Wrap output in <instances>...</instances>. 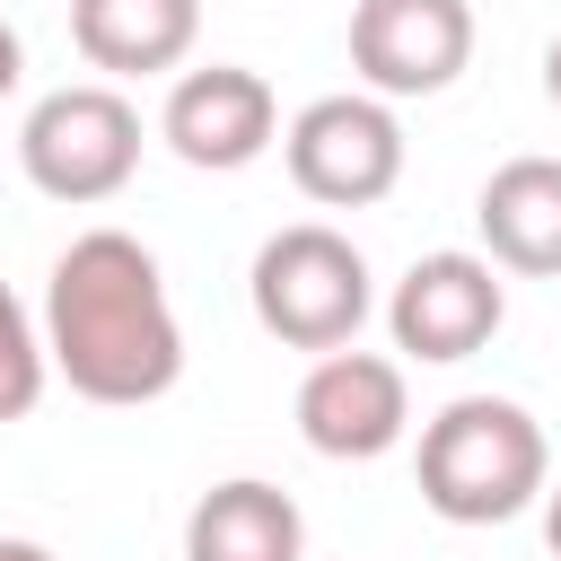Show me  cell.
<instances>
[{
	"label": "cell",
	"instance_id": "cell-1",
	"mask_svg": "<svg viewBox=\"0 0 561 561\" xmlns=\"http://www.w3.org/2000/svg\"><path fill=\"white\" fill-rule=\"evenodd\" d=\"M44 351L53 377L105 412H140L184 377V324L158 254L131 228H88L44 272Z\"/></svg>",
	"mask_w": 561,
	"mask_h": 561
},
{
	"label": "cell",
	"instance_id": "cell-2",
	"mask_svg": "<svg viewBox=\"0 0 561 561\" xmlns=\"http://www.w3.org/2000/svg\"><path fill=\"white\" fill-rule=\"evenodd\" d=\"M421 508L447 526H508L552 491V447L543 421L508 394H456L421 421Z\"/></svg>",
	"mask_w": 561,
	"mask_h": 561
},
{
	"label": "cell",
	"instance_id": "cell-3",
	"mask_svg": "<svg viewBox=\"0 0 561 561\" xmlns=\"http://www.w3.org/2000/svg\"><path fill=\"white\" fill-rule=\"evenodd\" d=\"M245 298H254V324L289 351H351L368 307H377V280H368V254L324 228V219H298V228H272L245 263Z\"/></svg>",
	"mask_w": 561,
	"mask_h": 561
},
{
	"label": "cell",
	"instance_id": "cell-4",
	"mask_svg": "<svg viewBox=\"0 0 561 561\" xmlns=\"http://www.w3.org/2000/svg\"><path fill=\"white\" fill-rule=\"evenodd\" d=\"M18 167L44 202H70V210L114 202L140 175V105L114 79H70L35 96L18 123Z\"/></svg>",
	"mask_w": 561,
	"mask_h": 561
},
{
	"label": "cell",
	"instance_id": "cell-5",
	"mask_svg": "<svg viewBox=\"0 0 561 561\" xmlns=\"http://www.w3.org/2000/svg\"><path fill=\"white\" fill-rule=\"evenodd\" d=\"M280 158H289V184L324 210H368L403 184V114L368 88H342V96H316L289 114L280 131Z\"/></svg>",
	"mask_w": 561,
	"mask_h": 561
},
{
	"label": "cell",
	"instance_id": "cell-6",
	"mask_svg": "<svg viewBox=\"0 0 561 561\" xmlns=\"http://www.w3.org/2000/svg\"><path fill=\"white\" fill-rule=\"evenodd\" d=\"M500 324H508V280H500L491 254H465V245L421 254V263L394 280V298H386V333H394V351L421 359V368L473 359Z\"/></svg>",
	"mask_w": 561,
	"mask_h": 561
},
{
	"label": "cell",
	"instance_id": "cell-7",
	"mask_svg": "<svg viewBox=\"0 0 561 561\" xmlns=\"http://www.w3.org/2000/svg\"><path fill=\"white\" fill-rule=\"evenodd\" d=\"M473 61V0H359L351 9V70L368 96H438Z\"/></svg>",
	"mask_w": 561,
	"mask_h": 561
},
{
	"label": "cell",
	"instance_id": "cell-8",
	"mask_svg": "<svg viewBox=\"0 0 561 561\" xmlns=\"http://www.w3.org/2000/svg\"><path fill=\"white\" fill-rule=\"evenodd\" d=\"M158 140L202 167V175H237L254 167L272 140H280V96L263 70L245 61H202V70H175L167 105H158Z\"/></svg>",
	"mask_w": 561,
	"mask_h": 561
},
{
	"label": "cell",
	"instance_id": "cell-9",
	"mask_svg": "<svg viewBox=\"0 0 561 561\" xmlns=\"http://www.w3.org/2000/svg\"><path fill=\"white\" fill-rule=\"evenodd\" d=\"M412 430V386H403V359L386 351H324L307 377H298V438L333 465H368L386 447H403Z\"/></svg>",
	"mask_w": 561,
	"mask_h": 561
},
{
	"label": "cell",
	"instance_id": "cell-10",
	"mask_svg": "<svg viewBox=\"0 0 561 561\" xmlns=\"http://www.w3.org/2000/svg\"><path fill=\"white\" fill-rule=\"evenodd\" d=\"M473 228H482V254L517 280H561V158L526 149L508 167L482 175L473 193Z\"/></svg>",
	"mask_w": 561,
	"mask_h": 561
},
{
	"label": "cell",
	"instance_id": "cell-11",
	"mask_svg": "<svg viewBox=\"0 0 561 561\" xmlns=\"http://www.w3.org/2000/svg\"><path fill=\"white\" fill-rule=\"evenodd\" d=\"M70 44L105 79L184 70V53L202 44V0H70Z\"/></svg>",
	"mask_w": 561,
	"mask_h": 561
},
{
	"label": "cell",
	"instance_id": "cell-12",
	"mask_svg": "<svg viewBox=\"0 0 561 561\" xmlns=\"http://www.w3.org/2000/svg\"><path fill=\"white\" fill-rule=\"evenodd\" d=\"M184 561H307V517L280 482L228 473L184 517Z\"/></svg>",
	"mask_w": 561,
	"mask_h": 561
},
{
	"label": "cell",
	"instance_id": "cell-13",
	"mask_svg": "<svg viewBox=\"0 0 561 561\" xmlns=\"http://www.w3.org/2000/svg\"><path fill=\"white\" fill-rule=\"evenodd\" d=\"M53 386V351H44V324L18 307V289L0 280V430L26 421Z\"/></svg>",
	"mask_w": 561,
	"mask_h": 561
},
{
	"label": "cell",
	"instance_id": "cell-14",
	"mask_svg": "<svg viewBox=\"0 0 561 561\" xmlns=\"http://www.w3.org/2000/svg\"><path fill=\"white\" fill-rule=\"evenodd\" d=\"M18 70H26V44H18V26H9V18H0V96H9V88H18Z\"/></svg>",
	"mask_w": 561,
	"mask_h": 561
},
{
	"label": "cell",
	"instance_id": "cell-15",
	"mask_svg": "<svg viewBox=\"0 0 561 561\" xmlns=\"http://www.w3.org/2000/svg\"><path fill=\"white\" fill-rule=\"evenodd\" d=\"M0 561H53V543H35V535H0Z\"/></svg>",
	"mask_w": 561,
	"mask_h": 561
},
{
	"label": "cell",
	"instance_id": "cell-16",
	"mask_svg": "<svg viewBox=\"0 0 561 561\" xmlns=\"http://www.w3.org/2000/svg\"><path fill=\"white\" fill-rule=\"evenodd\" d=\"M543 543H552V561H561V482L543 491Z\"/></svg>",
	"mask_w": 561,
	"mask_h": 561
},
{
	"label": "cell",
	"instance_id": "cell-17",
	"mask_svg": "<svg viewBox=\"0 0 561 561\" xmlns=\"http://www.w3.org/2000/svg\"><path fill=\"white\" fill-rule=\"evenodd\" d=\"M543 96H552V114H561V35L543 44Z\"/></svg>",
	"mask_w": 561,
	"mask_h": 561
}]
</instances>
